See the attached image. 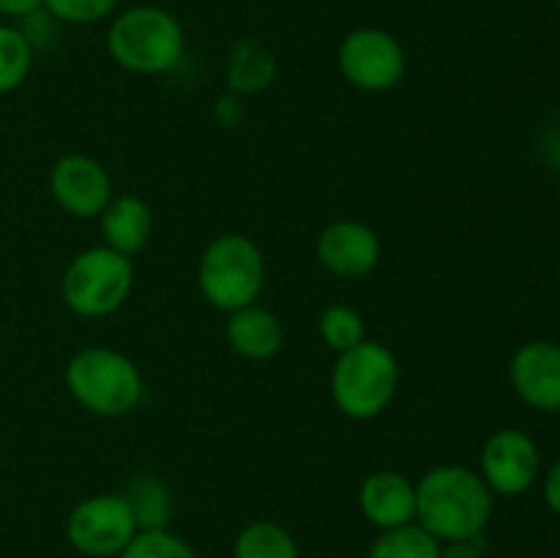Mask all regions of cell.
Listing matches in <instances>:
<instances>
[{
    "instance_id": "6da1fadb",
    "label": "cell",
    "mask_w": 560,
    "mask_h": 558,
    "mask_svg": "<svg viewBox=\"0 0 560 558\" xmlns=\"http://www.w3.org/2000/svg\"><path fill=\"white\" fill-rule=\"evenodd\" d=\"M495 492L465 465H438L416 481V523L438 542H476L495 507Z\"/></svg>"
},
{
    "instance_id": "7a4b0ae2",
    "label": "cell",
    "mask_w": 560,
    "mask_h": 558,
    "mask_svg": "<svg viewBox=\"0 0 560 558\" xmlns=\"http://www.w3.org/2000/svg\"><path fill=\"white\" fill-rule=\"evenodd\" d=\"M107 49L131 74H167L184 58V27L162 5H131L109 25Z\"/></svg>"
},
{
    "instance_id": "3957f363",
    "label": "cell",
    "mask_w": 560,
    "mask_h": 558,
    "mask_svg": "<svg viewBox=\"0 0 560 558\" xmlns=\"http://www.w3.org/2000/svg\"><path fill=\"white\" fill-rule=\"evenodd\" d=\"M66 386L77 405L104 419L131 414L145 394L140 367L126 353L104 345H91L71 356L66 364Z\"/></svg>"
},
{
    "instance_id": "277c9868",
    "label": "cell",
    "mask_w": 560,
    "mask_h": 558,
    "mask_svg": "<svg viewBox=\"0 0 560 558\" xmlns=\"http://www.w3.org/2000/svg\"><path fill=\"white\" fill-rule=\"evenodd\" d=\"M399 386V364L386 345L364 339L337 356L331 372L334 405L348 419L366 421L392 405Z\"/></svg>"
},
{
    "instance_id": "5b68a950",
    "label": "cell",
    "mask_w": 560,
    "mask_h": 558,
    "mask_svg": "<svg viewBox=\"0 0 560 558\" xmlns=\"http://www.w3.org/2000/svg\"><path fill=\"white\" fill-rule=\"evenodd\" d=\"M200 293L213 310L235 312L260 299L266 260L249 235L224 233L206 246L197 268Z\"/></svg>"
},
{
    "instance_id": "8992f818",
    "label": "cell",
    "mask_w": 560,
    "mask_h": 558,
    "mask_svg": "<svg viewBox=\"0 0 560 558\" xmlns=\"http://www.w3.org/2000/svg\"><path fill=\"white\" fill-rule=\"evenodd\" d=\"M135 284L131 257L109 246H91L74 255L60 279L66 306L80 317H104L126 304Z\"/></svg>"
},
{
    "instance_id": "52a82bcc",
    "label": "cell",
    "mask_w": 560,
    "mask_h": 558,
    "mask_svg": "<svg viewBox=\"0 0 560 558\" xmlns=\"http://www.w3.org/2000/svg\"><path fill=\"white\" fill-rule=\"evenodd\" d=\"M337 66L345 80L366 93L392 91L408 71V55L397 36L383 27H355L337 49Z\"/></svg>"
},
{
    "instance_id": "ba28073f",
    "label": "cell",
    "mask_w": 560,
    "mask_h": 558,
    "mask_svg": "<svg viewBox=\"0 0 560 558\" xmlns=\"http://www.w3.org/2000/svg\"><path fill=\"white\" fill-rule=\"evenodd\" d=\"M135 514L120 492H98L71 509L66 536L71 547L91 558H118L137 536Z\"/></svg>"
},
{
    "instance_id": "9c48e42d",
    "label": "cell",
    "mask_w": 560,
    "mask_h": 558,
    "mask_svg": "<svg viewBox=\"0 0 560 558\" xmlns=\"http://www.w3.org/2000/svg\"><path fill=\"white\" fill-rule=\"evenodd\" d=\"M541 457L534 438L523 430H498L481 449V479L498 496H523L539 479Z\"/></svg>"
},
{
    "instance_id": "30bf717a",
    "label": "cell",
    "mask_w": 560,
    "mask_h": 558,
    "mask_svg": "<svg viewBox=\"0 0 560 558\" xmlns=\"http://www.w3.org/2000/svg\"><path fill=\"white\" fill-rule=\"evenodd\" d=\"M49 191L66 213L93 219L113 200V181L104 164L88 153H66L49 170Z\"/></svg>"
},
{
    "instance_id": "8fae6325",
    "label": "cell",
    "mask_w": 560,
    "mask_h": 558,
    "mask_svg": "<svg viewBox=\"0 0 560 558\" xmlns=\"http://www.w3.org/2000/svg\"><path fill=\"white\" fill-rule=\"evenodd\" d=\"M317 260L339 279H361L381 263V239L355 219H339L317 235Z\"/></svg>"
},
{
    "instance_id": "7c38bea8",
    "label": "cell",
    "mask_w": 560,
    "mask_h": 558,
    "mask_svg": "<svg viewBox=\"0 0 560 558\" xmlns=\"http://www.w3.org/2000/svg\"><path fill=\"white\" fill-rule=\"evenodd\" d=\"M514 392L530 408L558 414L560 410V345L550 339H530L512 356Z\"/></svg>"
},
{
    "instance_id": "4fadbf2b",
    "label": "cell",
    "mask_w": 560,
    "mask_h": 558,
    "mask_svg": "<svg viewBox=\"0 0 560 558\" xmlns=\"http://www.w3.org/2000/svg\"><path fill=\"white\" fill-rule=\"evenodd\" d=\"M359 507L381 531L416 523V485L399 470H375L361 481Z\"/></svg>"
},
{
    "instance_id": "5bb4252c",
    "label": "cell",
    "mask_w": 560,
    "mask_h": 558,
    "mask_svg": "<svg viewBox=\"0 0 560 558\" xmlns=\"http://www.w3.org/2000/svg\"><path fill=\"white\" fill-rule=\"evenodd\" d=\"M224 337H228V345L238 356L262 361L279 353L284 342V328L271 310H266V306L255 301V304L228 312Z\"/></svg>"
},
{
    "instance_id": "9a60e30c",
    "label": "cell",
    "mask_w": 560,
    "mask_h": 558,
    "mask_svg": "<svg viewBox=\"0 0 560 558\" xmlns=\"http://www.w3.org/2000/svg\"><path fill=\"white\" fill-rule=\"evenodd\" d=\"M98 224H102L104 246L115 249L118 255L135 257L137 252L145 249L148 239H151L153 213L142 197L118 195L98 213Z\"/></svg>"
},
{
    "instance_id": "2e32d148",
    "label": "cell",
    "mask_w": 560,
    "mask_h": 558,
    "mask_svg": "<svg viewBox=\"0 0 560 558\" xmlns=\"http://www.w3.org/2000/svg\"><path fill=\"white\" fill-rule=\"evenodd\" d=\"M224 80L235 96L266 91L277 80V58L257 38H238L224 60Z\"/></svg>"
},
{
    "instance_id": "e0dca14e",
    "label": "cell",
    "mask_w": 560,
    "mask_h": 558,
    "mask_svg": "<svg viewBox=\"0 0 560 558\" xmlns=\"http://www.w3.org/2000/svg\"><path fill=\"white\" fill-rule=\"evenodd\" d=\"M120 496L129 503L140 531H159L170 525V518H173V498H170L167 485L159 476H131L129 485H126V490Z\"/></svg>"
},
{
    "instance_id": "ac0fdd59",
    "label": "cell",
    "mask_w": 560,
    "mask_h": 558,
    "mask_svg": "<svg viewBox=\"0 0 560 558\" xmlns=\"http://www.w3.org/2000/svg\"><path fill=\"white\" fill-rule=\"evenodd\" d=\"M233 558H301V553L288 528L271 520H257L235 536Z\"/></svg>"
},
{
    "instance_id": "d6986e66",
    "label": "cell",
    "mask_w": 560,
    "mask_h": 558,
    "mask_svg": "<svg viewBox=\"0 0 560 558\" xmlns=\"http://www.w3.org/2000/svg\"><path fill=\"white\" fill-rule=\"evenodd\" d=\"M441 542L421 528L419 523L397 525L386 528L375 536L366 558H438L441 556Z\"/></svg>"
},
{
    "instance_id": "ffe728a7",
    "label": "cell",
    "mask_w": 560,
    "mask_h": 558,
    "mask_svg": "<svg viewBox=\"0 0 560 558\" xmlns=\"http://www.w3.org/2000/svg\"><path fill=\"white\" fill-rule=\"evenodd\" d=\"M31 42L16 25H0V96L16 91L27 80L33 66Z\"/></svg>"
},
{
    "instance_id": "44dd1931",
    "label": "cell",
    "mask_w": 560,
    "mask_h": 558,
    "mask_svg": "<svg viewBox=\"0 0 560 558\" xmlns=\"http://www.w3.org/2000/svg\"><path fill=\"white\" fill-rule=\"evenodd\" d=\"M320 337L337 353L355 348L359 342H364V321H361L359 312L348 304H331L323 310L320 315Z\"/></svg>"
},
{
    "instance_id": "7402d4cb",
    "label": "cell",
    "mask_w": 560,
    "mask_h": 558,
    "mask_svg": "<svg viewBox=\"0 0 560 558\" xmlns=\"http://www.w3.org/2000/svg\"><path fill=\"white\" fill-rule=\"evenodd\" d=\"M118 558H200L186 539L167 528L137 531L135 539L124 547Z\"/></svg>"
},
{
    "instance_id": "603a6c76",
    "label": "cell",
    "mask_w": 560,
    "mask_h": 558,
    "mask_svg": "<svg viewBox=\"0 0 560 558\" xmlns=\"http://www.w3.org/2000/svg\"><path fill=\"white\" fill-rule=\"evenodd\" d=\"M120 0H42L44 11L69 25H93L118 9Z\"/></svg>"
},
{
    "instance_id": "cb8c5ba5",
    "label": "cell",
    "mask_w": 560,
    "mask_h": 558,
    "mask_svg": "<svg viewBox=\"0 0 560 558\" xmlns=\"http://www.w3.org/2000/svg\"><path fill=\"white\" fill-rule=\"evenodd\" d=\"M539 153L550 167L560 170V124L550 126V129L545 131V137H541L539 142Z\"/></svg>"
},
{
    "instance_id": "d4e9b609",
    "label": "cell",
    "mask_w": 560,
    "mask_h": 558,
    "mask_svg": "<svg viewBox=\"0 0 560 558\" xmlns=\"http://www.w3.org/2000/svg\"><path fill=\"white\" fill-rule=\"evenodd\" d=\"M217 118L222 120L224 126H235L241 118H244V107H241V102H238V96H235V93L219 98Z\"/></svg>"
},
{
    "instance_id": "484cf974",
    "label": "cell",
    "mask_w": 560,
    "mask_h": 558,
    "mask_svg": "<svg viewBox=\"0 0 560 558\" xmlns=\"http://www.w3.org/2000/svg\"><path fill=\"white\" fill-rule=\"evenodd\" d=\"M545 501L552 512L560 514V460L545 476Z\"/></svg>"
},
{
    "instance_id": "4316f807",
    "label": "cell",
    "mask_w": 560,
    "mask_h": 558,
    "mask_svg": "<svg viewBox=\"0 0 560 558\" xmlns=\"http://www.w3.org/2000/svg\"><path fill=\"white\" fill-rule=\"evenodd\" d=\"M38 9L42 0H0V16H14V20H22Z\"/></svg>"
},
{
    "instance_id": "83f0119b",
    "label": "cell",
    "mask_w": 560,
    "mask_h": 558,
    "mask_svg": "<svg viewBox=\"0 0 560 558\" xmlns=\"http://www.w3.org/2000/svg\"><path fill=\"white\" fill-rule=\"evenodd\" d=\"M438 558H481V553L474 542H448Z\"/></svg>"
},
{
    "instance_id": "f1b7e54d",
    "label": "cell",
    "mask_w": 560,
    "mask_h": 558,
    "mask_svg": "<svg viewBox=\"0 0 560 558\" xmlns=\"http://www.w3.org/2000/svg\"><path fill=\"white\" fill-rule=\"evenodd\" d=\"M556 5H558V9H560V0H556Z\"/></svg>"
}]
</instances>
